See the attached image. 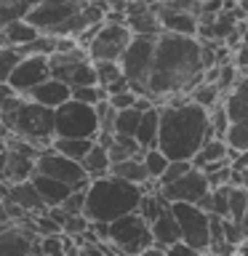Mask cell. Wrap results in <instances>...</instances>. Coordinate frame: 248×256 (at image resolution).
Masks as SVG:
<instances>
[{
    "label": "cell",
    "instance_id": "cell-40",
    "mask_svg": "<svg viewBox=\"0 0 248 256\" xmlns=\"http://www.w3.org/2000/svg\"><path fill=\"white\" fill-rule=\"evenodd\" d=\"M232 62H235V67L240 70V75L248 78V46H240L235 54H232Z\"/></svg>",
    "mask_w": 248,
    "mask_h": 256
},
{
    "label": "cell",
    "instance_id": "cell-28",
    "mask_svg": "<svg viewBox=\"0 0 248 256\" xmlns=\"http://www.w3.org/2000/svg\"><path fill=\"white\" fill-rule=\"evenodd\" d=\"M40 3V0H0V8H3V24L16 22V19H27L30 11Z\"/></svg>",
    "mask_w": 248,
    "mask_h": 256
},
{
    "label": "cell",
    "instance_id": "cell-32",
    "mask_svg": "<svg viewBox=\"0 0 248 256\" xmlns=\"http://www.w3.org/2000/svg\"><path fill=\"white\" fill-rule=\"evenodd\" d=\"M96 75H99L102 88H110V86H115L118 80H123L126 72H123V64L120 62H96Z\"/></svg>",
    "mask_w": 248,
    "mask_h": 256
},
{
    "label": "cell",
    "instance_id": "cell-9",
    "mask_svg": "<svg viewBox=\"0 0 248 256\" xmlns=\"http://www.w3.org/2000/svg\"><path fill=\"white\" fill-rule=\"evenodd\" d=\"M38 174H46V176H51V179H59L64 184H70L72 190H88V187H91V182H94L91 176H88V171L83 168V163L64 158L62 152H56L54 147H48V150L40 152Z\"/></svg>",
    "mask_w": 248,
    "mask_h": 256
},
{
    "label": "cell",
    "instance_id": "cell-4",
    "mask_svg": "<svg viewBox=\"0 0 248 256\" xmlns=\"http://www.w3.org/2000/svg\"><path fill=\"white\" fill-rule=\"evenodd\" d=\"M14 136L35 144L38 150H48L56 142V110L43 107V104L24 99V104L19 107V115L14 120L11 128Z\"/></svg>",
    "mask_w": 248,
    "mask_h": 256
},
{
    "label": "cell",
    "instance_id": "cell-16",
    "mask_svg": "<svg viewBox=\"0 0 248 256\" xmlns=\"http://www.w3.org/2000/svg\"><path fill=\"white\" fill-rule=\"evenodd\" d=\"M32 182H35L40 198L46 200L48 208H62L64 200H67L72 192H75L70 184H64V182H59V179H51V176H46V174H35V176H32Z\"/></svg>",
    "mask_w": 248,
    "mask_h": 256
},
{
    "label": "cell",
    "instance_id": "cell-41",
    "mask_svg": "<svg viewBox=\"0 0 248 256\" xmlns=\"http://www.w3.org/2000/svg\"><path fill=\"white\" fill-rule=\"evenodd\" d=\"M232 168H235V171H246L248 168V152H240V155L232 158Z\"/></svg>",
    "mask_w": 248,
    "mask_h": 256
},
{
    "label": "cell",
    "instance_id": "cell-2",
    "mask_svg": "<svg viewBox=\"0 0 248 256\" xmlns=\"http://www.w3.org/2000/svg\"><path fill=\"white\" fill-rule=\"evenodd\" d=\"M216 139L211 126V110L195 102L166 104L160 107V144L168 160H195V155Z\"/></svg>",
    "mask_w": 248,
    "mask_h": 256
},
{
    "label": "cell",
    "instance_id": "cell-38",
    "mask_svg": "<svg viewBox=\"0 0 248 256\" xmlns=\"http://www.w3.org/2000/svg\"><path fill=\"white\" fill-rule=\"evenodd\" d=\"M62 208L67 214H86V190H75L67 200H64Z\"/></svg>",
    "mask_w": 248,
    "mask_h": 256
},
{
    "label": "cell",
    "instance_id": "cell-42",
    "mask_svg": "<svg viewBox=\"0 0 248 256\" xmlns=\"http://www.w3.org/2000/svg\"><path fill=\"white\" fill-rule=\"evenodd\" d=\"M142 256H168V251H166V248H160V246H152V248H147Z\"/></svg>",
    "mask_w": 248,
    "mask_h": 256
},
{
    "label": "cell",
    "instance_id": "cell-31",
    "mask_svg": "<svg viewBox=\"0 0 248 256\" xmlns=\"http://www.w3.org/2000/svg\"><path fill=\"white\" fill-rule=\"evenodd\" d=\"M22 59H24L22 48H14V46L0 48V80H3V83L14 75V70L22 64Z\"/></svg>",
    "mask_w": 248,
    "mask_h": 256
},
{
    "label": "cell",
    "instance_id": "cell-1",
    "mask_svg": "<svg viewBox=\"0 0 248 256\" xmlns=\"http://www.w3.org/2000/svg\"><path fill=\"white\" fill-rule=\"evenodd\" d=\"M206 80L203 67V43L200 38L174 35L163 32L158 38L155 67L150 78V96L152 99H174L182 94H192Z\"/></svg>",
    "mask_w": 248,
    "mask_h": 256
},
{
    "label": "cell",
    "instance_id": "cell-36",
    "mask_svg": "<svg viewBox=\"0 0 248 256\" xmlns=\"http://www.w3.org/2000/svg\"><path fill=\"white\" fill-rule=\"evenodd\" d=\"M211 126L216 131V139H224V136H227L232 120H230V112H227V107H224V102L216 104V107L211 110Z\"/></svg>",
    "mask_w": 248,
    "mask_h": 256
},
{
    "label": "cell",
    "instance_id": "cell-25",
    "mask_svg": "<svg viewBox=\"0 0 248 256\" xmlns=\"http://www.w3.org/2000/svg\"><path fill=\"white\" fill-rule=\"evenodd\" d=\"M94 147H96V139H56L54 142L56 152H62L70 160H78V163H83Z\"/></svg>",
    "mask_w": 248,
    "mask_h": 256
},
{
    "label": "cell",
    "instance_id": "cell-10",
    "mask_svg": "<svg viewBox=\"0 0 248 256\" xmlns=\"http://www.w3.org/2000/svg\"><path fill=\"white\" fill-rule=\"evenodd\" d=\"M131 40L134 32L128 30V24L104 22L99 35L88 46V56H91V62H120L123 54L128 51V46H131Z\"/></svg>",
    "mask_w": 248,
    "mask_h": 256
},
{
    "label": "cell",
    "instance_id": "cell-18",
    "mask_svg": "<svg viewBox=\"0 0 248 256\" xmlns=\"http://www.w3.org/2000/svg\"><path fill=\"white\" fill-rule=\"evenodd\" d=\"M40 38V30L35 24H30L27 19H16L3 24V46H14V48H24L30 43H35Z\"/></svg>",
    "mask_w": 248,
    "mask_h": 256
},
{
    "label": "cell",
    "instance_id": "cell-5",
    "mask_svg": "<svg viewBox=\"0 0 248 256\" xmlns=\"http://www.w3.org/2000/svg\"><path fill=\"white\" fill-rule=\"evenodd\" d=\"M155 51H158V38L134 35L128 51L120 59L128 83H131V91H136L139 96H150V78H152V67H155Z\"/></svg>",
    "mask_w": 248,
    "mask_h": 256
},
{
    "label": "cell",
    "instance_id": "cell-44",
    "mask_svg": "<svg viewBox=\"0 0 248 256\" xmlns=\"http://www.w3.org/2000/svg\"><path fill=\"white\" fill-rule=\"evenodd\" d=\"M32 256H40V254H32Z\"/></svg>",
    "mask_w": 248,
    "mask_h": 256
},
{
    "label": "cell",
    "instance_id": "cell-15",
    "mask_svg": "<svg viewBox=\"0 0 248 256\" xmlns=\"http://www.w3.org/2000/svg\"><path fill=\"white\" fill-rule=\"evenodd\" d=\"M27 99L43 104V107H51V110H59L64 107L70 99H72V86L64 83V80H56V78H48L43 86H38Z\"/></svg>",
    "mask_w": 248,
    "mask_h": 256
},
{
    "label": "cell",
    "instance_id": "cell-35",
    "mask_svg": "<svg viewBox=\"0 0 248 256\" xmlns=\"http://www.w3.org/2000/svg\"><path fill=\"white\" fill-rule=\"evenodd\" d=\"M192 160H171V166H168V171L163 174V179L158 182V187H168V184H174V182H179L184 174H190L192 171Z\"/></svg>",
    "mask_w": 248,
    "mask_h": 256
},
{
    "label": "cell",
    "instance_id": "cell-6",
    "mask_svg": "<svg viewBox=\"0 0 248 256\" xmlns=\"http://www.w3.org/2000/svg\"><path fill=\"white\" fill-rule=\"evenodd\" d=\"M99 131V112L91 104L70 99L56 110V139H96Z\"/></svg>",
    "mask_w": 248,
    "mask_h": 256
},
{
    "label": "cell",
    "instance_id": "cell-19",
    "mask_svg": "<svg viewBox=\"0 0 248 256\" xmlns=\"http://www.w3.org/2000/svg\"><path fill=\"white\" fill-rule=\"evenodd\" d=\"M152 235H155V246H160V248H171L174 243L182 240V227H179L176 214L171 208L160 214V219L152 224Z\"/></svg>",
    "mask_w": 248,
    "mask_h": 256
},
{
    "label": "cell",
    "instance_id": "cell-37",
    "mask_svg": "<svg viewBox=\"0 0 248 256\" xmlns=\"http://www.w3.org/2000/svg\"><path fill=\"white\" fill-rule=\"evenodd\" d=\"M110 104H112L118 112L131 110V107H136V104H139V94H136V91H123V94H118V96H110Z\"/></svg>",
    "mask_w": 248,
    "mask_h": 256
},
{
    "label": "cell",
    "instance_id": "cell-7",
    "mask_svg": "<svg viewBox=\"0 0 248 256\" xmlns=\"http://www.w3.org/2000/svg\"><path fill=\"white\" fill-rule=\"evenodd\" d=\"M110 243L118 248L123 256H142L147 248L155 246V235H152V224L144 216L128 214L123 219L110 224Z\"/></svg>",
    "mask_w": 248,
    "mask_h": 256
},
{
    "label": "cell",
    "instance_id": "cell-13",
    "mask_svg": "<svg viewBox=\"0 0 248 256\" xmlns=\"http://www.w3.org/2000/svg\"><path fill=\"white\" fill-rule=\"evenodd\" d=\"M6 206H16L24 214L38 216V214H48L51 208L46 206V200L40 198V192L35 187V182H19V184H6V195H3Z\"/></svg>",
    "mask_w": 248,
    "mask_h": 256
},
{
    "label": "cell",
    "instance_id": "cell-11",
    "mask_svg": "<svg viewBox=\"0 0 248 256\" xmlns=\"http://www.w3.org/2000/svg\"><path fill=\"white\" fill-rule=\"evenodd\" d=\"M51 78V64L48 56H24L22 64L14 70V75L6 80L19 96H30L38 86H43Z\"/></svg>",
    "mask_w": 248,
    "mask_h": 256
},
{
    "label": "cell",
    "instance_id": "cell-39",
    "mask_svg": "<svg viewBox=\"0 0 248 256\" xmlns=\"http://www.w3.org/2000/svg\"><path fill=\"white\" fill-rule=\"evenodd\" d=\"M168 256H203L198 251V248H192L190 243H184V240H179V243H174L171 248H166Z\"/></svg>",
    "mask_w": 248,
    "mask_h": 256
},
{
    "label": "cell",
    "instance_id": "cell-29",
    "mask_svg": "<svg viewBox=\"0 0 248 256\" xmlns=\"http://www.w3.org/2000/svg\"><path fill=\"white\" fill-rule=\"evenodd\" d=\"M144 166H147L152 182H160L163 174L168 171V166H171V160H168V155L163 150H147L144 152Z\"/></svg>",
    "mask_w": 248,
    "mask_h": 256
},
{
    "label": "cell",
    "instance_id": "cell-34",
    "mask_svg": "<svg viewBox=\"0 0 248 256\" xmlns=\"http://www.w3.org/2000/svg\"><path fill=\"white\" fill-rule=\"evenodd\" d=\"M230 203H232V184L211 190V214L222 216V219H230Z\"/></svg>",
    "mask_w": 248,
    "mask_h": 256
},
{
    "label": "cell",
    "instance_id": "cell-27",
    "mask_svg": "<svg viewBox=\"0 0 248 256\" xmlns=\"http://www.w3.org/2000/svg\"><path fill=\"white\" fill-rule=\"evenodd\" d=\"M142 118H144V112H142L139 107H131V110L118 112L115 134H118V136H131V139H136V134H139V126H142Z\"/></svg>",
    "mask_w": 248,
    "mask_h": 256
},
{
    "label": "cell",
    "instance_id": "cell-23",
    "mask_svg": "<svg viewBox=\"0 0 248 256\" xmlns=\"http://www.w3.org/2000/svg\"><path fill=\"white\" fill-rule=\"evenodd\" d=\"M83 168L88 171V176H91V179H104V176H110V171H112L110 150L102 147V144L96 142V147L88 152V158L83 160Z\"/></svg>",
    "mask_w": 248,
    "mask_h": 256
},
{
    "label": "cell",
    "instance_id": "cell-26",
    "mask_svg": "<svg viewBox=\"0 0 248 256\" xmlns=\"http://www.w3.org/2000/svg\"><path fill=\"white\" fill-rule=\"evenodd\" d=\"M171 208V203L163 198V192H160V187L155 192H144V198H142V206H139V214L147 219L150 224H155L160 219V214L168 211Z\"/></svg>",
    "mask_w": 248,
    "mask_h": 256
},
{
    "label": "cell",
    "instance_id": "cell-14",
    "mask_svg": "<svg viewBox=\"0 0 248 256\" xmlns=\"http://www.w3.org/2000/svg\"><path fill=\"white\" fill-rule=\"evenodd\" d=\"M155 11L160 16V24H163V32H174V35H187V38H198L200 32V22L195 14L190 11H176V8H168L163 0L155 6Z\"/></svg>",
    "mask_w": 248,
    "mask_h": 256
},
{
    "label": "cell",
    "instance_id": "cell-22",
    "mask_svg": "<svg viewBox=\"0 0 248 256\" xmlns=\"http://www.w3.org/2000/svg\"><path fill=\"white\" fill-rule=\"evenodd\" d=\"M110 174L118 176V179L131 182V184H139V187H144L147 182H152L147 166H144V158H131V160H123V163H115Z\"/></svg>",
    "mask_w": 248,
    "mask_h": 256
},
{
    "label": "cell",
    "instance_id": "cell-12",
    "mask_svg": "<svg viewBox=\"0 0 248 256\" xmlns=\"http://www.w3.org/2000/svg\"><path fill=\"white\" fill-rule=\"evenodd\" d=\"M163 192V198L168 203H192L198 206L200 200H203L208 192H211V182H208L206 171H200V168H192L190 174H184L179 182L168 184V187H160Z\"/></svg>",
    "mask_w": 248,
    "mask_h": 256
},
{
    "label": "cell",
    "instance_id": "cell-8",
    "mask_svg": "<svg viewBox=\"0 0 248 256\" xmlns=\"http://www.w3.org/2000/svg\"><path fill=\"white\" fill-rule=\"evenodd\" d=\"M171 211L182 227V240L198 248L200 254L211 251V214H206L200 206L192 203H174Z\"/></svg>",
    "mask_w": 248,
    "mask_h": 256
},
{
    "label": "cell",
    "instance_id": "cell-3",
    "mask_svg": "<svg viewBox=\"0 0 248 256\" xmlns=\"http://www.w3.org/2000/svg\"><path fill=\"white\" fill-rule=\"evenodd\" d=\"M144 198V187L118 176L94 179L86 190V216L94 224H112L128 214H136Z\"/></svg>",
    "mask_w": 248,
    "mask_h": 256
},
{
    "label": "cell",
    "instance_id": "cell-43",
    "mask_svg": "<svg viewBox=\"0 0 248 256\" xmlns=\"http://www.w3.org/2000/svg\"><path fill=\"white\" fill-rule=\"evenodd\" d=\"M203 256H214V254H203Z\"/></svg>",
    "mask_w": 248,
    "mask_h": 256
},
{
    "label": "cell",
    "instance_id": "cell-21",
    "mask_svg": "<svg viewBox=\"0 0 248 256\" xmlns=\"http://www.w3.org/2000/svg\"><path fill=\"white\" fill-rule=\"evenodd\" d=\"M86 59H91V56H88V51H83V48L70 51V54H54V56H48V64H51V78L64 80V83H67L70 75H72V70H75L80 62H86Z\"/></svg>",
    "mask_w": 248,
    "mask_h": 256
},
{
    "label": "cell",
    "instance_id": "cell-30",
    "mask_svg": "<svg viewBox=\"0 0 248 256\" xmlns=\"http://www.w3.org/2000/svg\"><path fill=\"white\" fill-rule=\"evenodd\" d=\"M224 142H227L232 158L240 155V152H248V126L246 123H232L227 136H224Z\"/></svg>",
    "mask_w": 248,
    "mask_h": 256
},
{
    "label": "cell",
    "instance_id": "cell-17",
    "mask_svg": "<svg viewBox=\"0 0 248 256\" xmlns=\"http://www.w3.org/2000/svg\"><path fill=\"white\" fill-rule=\"evenodd\" d=\"M224 107H227L232 123H246L248 126V78L246 75H240L238 86L224 96Z\"/></svg>",
    "mask_w": 248,
    "mask_h": 256
},
{
    "label": "cell",
    "instance_id": "cell-20",
    "mask_svg": "<svg viewBox=\"0 0 248 256\" xmlns=\"http://www.w3.org/2000/svg\"><path fill=\"white\" fill-rule=\"evenodd\" d=\"M136 142L142 144V150H158V144H160V104L144 112Z\"/></svg>",
    "mask_w": 248,
    "mask_h": 256
},
{
    "label": "cell",
    "instance_id": "cell-33",
    "mask_svg": "<svg viewBox=\"0 0 248 256\" xmlns=\"http://www.w3.org/2000/svg\"><path fill=\"white\" fill-rule=\"evenodd\" d=\"M219 96H222L219 88H216L214 83H206V80H203V83H200L195 91L190 94V99L195 102V104H200V107H206V110H214L216 104H222Z\"/></svg>",
    "mask_w": 248,
    "mask_h": 256
},
{
    "label": "cell",
    "instance_id": "cell-24",
    "mask_svg": "<svg viewBox=\"0 0 248 256\" xmlns=\"http://www.w3.org/2000/svg\"><path fill=\"white\" fill-rule=\"evenodd\" d=\"M219 160H232V152H230V147H227V142H224V139H211V142H208L206 147H203V150H200L198 155H195V160H192V166L203 171L206 166L219 163Z\"/></svg>",
    "mask_w": 248,
    "mask_h": 256
}]
</instances>
